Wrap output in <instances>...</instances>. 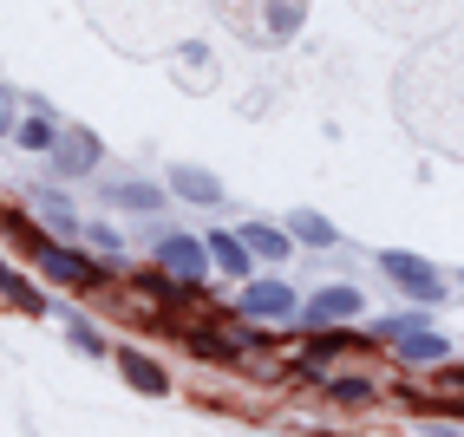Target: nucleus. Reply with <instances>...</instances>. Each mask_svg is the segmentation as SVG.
I'll list each match as a JSON object with an SVG mask.
<instances>
[{"mask_svg": "<svg viewBox=\"0 0 464 437\" xmlns=\"http://www.w3.org/2000/svg\"><path fill=\"white\" fill-rule=\"evenodd\" d=\"M288 235H295L301 248H334V242H340V229L327 223V215H314V209H295V215H288Z\"/></svg>", "mask_w": 464, "mask_h": 437, "instance_id": "obj_12", "label": "nucleus"}, {"mask_svg": "<svg viewBox=\"0 0 464 437\" xmlns=\"http://www.w3.org/2000/svg\"><path fill=\"white\" fill-rule=\"evenodd\" d=\"M373 339H380V347H399V359H419V366L445 359V347H451V339H445V333H431L419 314H392V320H373Z\"/></svg>", "mask_w": 464, "mask_h": 437, "instance_id": "obj_1", "label": "nucleus"}, {"mask_svg": "<svg viewBox=\"0 0 464 437\" xmlns=\"http://www.w3.org/2000/svg\"><path fill=\"white\" fill-rule=\"evenodd\" d=\"M236 314H249V320H295V288L288 280H249L236 300Z\"/></svg>", "mask_w": 464, "mask_h": 437, "instance_id": "obj_3", "label": "nucleus"}, {"mask_svg": "<svg viewBox=\"0 0 464 437\" xmlns=\"http://www.w3.org/2000/svg\"><path fill=\"white\" fill-rule=\"evenodd\" d=\"M170 190H177L183 203H223V183H216L209 170H197V164H177V170H170Z\"/></svg>", "mask_w": 464, "mask_h": 437, "instance_id": "obj_10", "label": "nucleus"}, {"mask_svg": "<svg viewBox=\"0 0 464 437\" xmlns=\"http://www.w3.org/2000/svg\"><path fill=\"white\" fill-rule=\"evenodd\" d=\"M20 144H26V150H53V144H59V131H53L46 118H26V124H20Z\"/></svg>", "mask_w": 464, "mask_h": 437, "instance_id": "obj_17", "label": "nucleus"}, {"mask_svg": "<svg viewBox=\"0 0 464 437\" xmlns=\"http://www.w3.org/2000/svg\"><path fill=\"white\" fill-rule=\"evenodd\" d=\"M118 372H125V385H138L144 398H164V392H170V372H164L158 359H144V353H131V347L118 353Z\"/></svg>", "mask_w": 464, "mask_h": 437, "instance_id": "obj_8", "label": "nucleus"}, {"mask_svg": "<svg viewBox=\"0 0 464 437\" xmlns=\"http://www.w3.org/2000/svg\"><path fill=\"white\" fill-rule=\"evenodd\" d=\"M445 379H451V385H464V366H458V372H445Z\"/></svg>", "mask_w": 464, "mask_h": 437, "instance_id": "obj_21", "label": "nucleus"}, {"mask_svg": "<svg viewBox=\"0 0 464 437\" xmlns=\"http://www.w3.org/2000/svg\"><path fill=\"white\" fill-rule=\"evenodd\" d=\"M40 268H46L53 280H66V288H105V274L92 268L79 248H53V242H46V248H40Z\"/></svg>", "mask_w": 464, "mask_h": 437, "instance_id": "obj_4", "label": "nucleus"}, {"mask_svg": "<svg viewBox=\"0 0 464 437\" xmlns=\"http://www.w3.org/2000/svg\"><path fill=\"white\" fill-rule=\"evenodd\" d=\"M353 314H360V288H347V280H340V288H321L307 300V327H347Z\"/></svg>", "mask_w": 464, "mask_h": 437, "instance_id": "obj_6", "label": "nucleus"}, {"mask_svg": "<svg viewBox=\"0 0 464 437\" xmlns=\"http://www.w3.org/2000/svg\"><path fill=\"white\" fill-rule=\"evenodd\" d=\"M40 209H46V223H53L59 235H79V215H72V203H59V196H46V190H40Z\"/></svg>", "mask_w": 464, "mask_h": 437, "instance_id": "obj_16", "label": "nucleus"}, {"mask_svg": "<svg viewBox=\"0 0 464 437\" xmlns=\"http://www.w3.org/2000/svg\"><path fill=\"white\" fill-rule=\"evenodd\" d=\"M111 203H118V209H138V215H158V209H164V190H150V183H118Z\"/></svg>", "mask_w": 464, "mask_h": 437, "instance_id": "obj_14", "label": "nucleus"}, {"mask_svg": "<svg viewBox=\"0 0 464 437\" xmlns=\"http://www.w3.org/2000/svg\"><path fill=\"white\" fill-rule=\"evenodd\" d=\"M203 242H209V261L223 268L229 280H242V274H249V248H242V235H229V229H216V235H203Z\"/></svg>", "mask_w": 464, "mask_h": 437, "instance_id": "obj_11", "label": "nucleus"}, {"mask_svg": "<svg viewBox=\"0 0 464 437\" xmlns=\"http://www.w3.org/2000/svg\"><path fill=\"white\" fill-rule=\"evenodd\" d=\"M353 347H360V339H353L347 327H314V333L301 339V359H307V366H334L340 353H353Z\"/></svg>", "mask_w": 464, "mask_h": 437, "instance_id": "obj_9", "label": "nucleus"}, {"mask_svg": "<svg viewBox=\"0 0 464 437\" xmlns=\"http://www.w3.org/2000/svg\"><path fill=\"white\" fill-rule=\"evenodd\" d=\"M0 294H7L14 307H26V314H40V307H46V300H40L34 288H26V280H20V274H14L7 261H0Z\"/></svg>", "mask_w": 464, "mask_h": 437, "instance_id": "obj_15", "label": "nucleus"}, {"mask_svg": "<svg viewBox=\"0 0 464 437\" xmlns=\"http://www.w3.org/2000/svg\"><path fill=\"white\" fill-rule=\"evenodd\" d=\"M327 392H334L340 404H373V385H366V379H334Z\"/></svg>", "mask_w": 464, "mask_h": 437, "instance_id": "obj_18", "label": "nucleus"}, {"mask_svg": "<svg viewBox=\"0 0 464 437\" xmlns=\"http://www.w3.org/2000/svg\"><path fill=\"white\" fill-rule=\"evenodd\" d=\"M14 111H20V99H14V85H0V138L14 131Z\"/></svg>", "mask_w": 464, "mask_h": 437, "instance_id": "obj_20", "label": "nucleus"}, {"mask_svg": "<svg viewBox=\"0 0 464 437\" xmlns=\"http://www.w3.org/2000/svg\"><path fill=\"white\" fill-rule=\"evenodd\" d=\"M242 242H249L256 255H268V261H288V248H295L288 223H282V229H275V223H249V229H242Z\"/></svg>", "mask_w": 464, "mask_h": 437, "instance_id": "obj_13", "label": "nucleus"}, {"mask_svg": "<svg viewBox=\"0 0 464 437\" xmlns=\"http://www.w3.org/2000/svg\"><path fill=\"white\" fill-rule=\"evenodd\" d=\"M53 164L66 170V176H85L92 164H99V138H92V131H59V144H53Z\"/></svg>", "mask_w": 464, "mask_h": 437, "instance_id": "obj_7", "label": "nucleus"}, {"mask_svg": "<svg viewBox=\"0 0 464 437\" xmlns=\"http://www.w3.org/2000/svg\"><path fill=\"white\" fill-rule=\"evenodd\" d=\"M380 268H386V280H392V288H406L412 300H445V274L439 268H425L419 255H380Z\"/></svg>", "mask_w": 464, "mask_h": 437, "instance_id": "obj_2", "label": "nucleus"}, {"mask_svg": "<svg viewBox=\"0 0 464 437\" xmlns=\"http://www.w3.org/2000/svg\"><path fill=\"white\" fill-rule=\"evenodd\" d=\"M66 339H72V347H79V353H99V333H92L85 320H66Z\"/></svg>", "mask_w": 464, "mask_h": 437, "instance_id": "obj_19", "label": "nucleus"}, {"mask_svg": "<svg viewBox=\"0 0 464 437\" xmlns=\"http://www.w3.org/2000/svg\"><path fill=\"white\" fill-rule=\"evenodd\" d=\"M158 261H164L177 280H203V268H209V248H203L197 235H164V242H158Z\"/></svg>", "mask_w": 464, "mask_h": 437, "instance_id": "obj_5", "label": "nucleus"}]
</instances>
